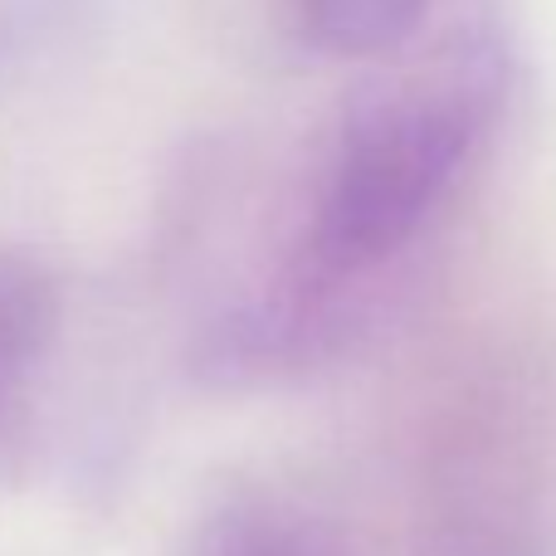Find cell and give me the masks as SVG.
Masks as SVG:
<instances>
[{"label": "cell", "mask_w": 556, "mask_h": 556, "mask_svg": "<svg viewBox=\"0 0 556 556\" xmlns=\"http://www.w3.org/2000/svg\"><path fill=\"white\" fill-rule=\"evenodd\" d=\"M186 556H356L346 538L313 508L269 483L225 489L195 518Z\"/></svg>", "instance_id": "3"}, {"label": "cell", "mask_w": 556, "mask_h": 556, "mask_svg": "<svg viewBox=\"0 0 556 556\" xmlns=\"http://www.w3.org/2000/svg\"><path fill=\"white\" fill-rule=\"evenodd\" d=\"M64 293L35 250H0V483L20 479L39 434V391L54 356Z\"/></svg>", "instance_id": "2"}, {"label": "cell", "mask_w": 556, "mask_h": 556, "mask_svg": "<svg viewBox=\"0 0 556 556\" xmlns=\"http://www.w3.org/2000/svg\"><path fill=\"white\" fill-rule=\"evenodd\" d=\"M440 0H274L278 29L303 54L362 64L405 49Z\"/></svg>", "instance_id": "4"}, {"label": "cell", "mask_w": 556, "mask_h": 556, "mask_svg": "<svg viewBox=\"0 0 556 556\" xmlns=\"http://www.w3.org/2000/svg\"><path fill=\"white\" fill-rule=\"evenodd\" d=\"M513 93V54L469 25L425 64L362 88L313 166L298 240L264 293L244 298L293 366L332 356L371 313V283L444 220L469 186Z\"/></svg>", "instance_id": "1"}]
</instances>
